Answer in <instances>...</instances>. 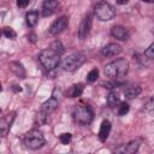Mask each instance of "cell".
<instances>
[{
    "label": "cell",
    "mask_w": 154,
    "mask_h": 154,
    "mask_svg": "<svg viewBox=\"0 0 154 154\" xmlns=\"http://www.w3.org/2000/svg\"><path fill=\"white\" fill-rule=\"evenodd\" d=\"M129 70V63L125 59H117L111 61L105 67V76H107L111 79H118L124 77L128 73Z\"/></svg>",
    "instance_id": "cell-1"
},
{
    "label": "cell",
    "mask_w": 154,
    "mask_h": 154,
    "mask_svg": "<svg viewBox=\"0 0 154 154\" xmlns=\"http://www.w3.org/2000/svg\"><path fill=\"white\" fill-rule=\"evenodd\" d=\"M38 60H40L41 65L47 71H52V70H54L59 65V63H60V55L57 54L51 48L49 49H43V51H41V53L38 55Z\"/></svg>",
    "instance_id": "cell-2"
},
{
    "label": "cell",
    "mask_w": 154,
    "mask_h": 154,
    "mask_svg": "<svg viewBox=\"0 0 154 154\" xmlns=\"http://www.w3.org/2000/svg\"><path fill=\"white\" fill-rule=\"evenodd\" d=\"M73 120L81 125H88L91 123L93 120V111L91 108L88 106V105H83V103H79L73 109Z\"/></svg>",
    "instance_id": "cell-3"
},
{
    "label": "cell",
    "mask_w": 154,
    "mask_h": 154,
    "mask_svg": "<svg viewBox=\"0 0 154 154\" xmlns=\"http://www.w3.org/2000/svg\"><path fill=\"white\" fill-rule=\"evenodd\" d=\"M58 105H59V101H58V99H55L54 96L49 97L47 101H45V102L42 103L41 109H40V112L37 113V117H36V122L38 123V125L46 123L48 116H49L52 112H54V111L57 109Z\"/></svg>",
    "instance_id": "cell-4"
},
{
    "label": "cell",
    "mask_w": 154,
    "mask_h": 154,
    "mask_svg": "<svg viewBox=\"0 0 154 154\" xmlns=\"http://www.w3.org/2000/svg\"><path fill=\"white\" fill-rule=\"evenodd\" d=\"M23 143L29 149H38L45 144V137H43L41 131L31 130L24 135Z\"/></svg>",
    "instance_id": "cell-5"
},
{
    "label": "cell",
    "mask_w": 154,
    "mask_h": 154,
    "mask_svg": "<svg viewBox=\"0 0 154 154\" xmlns=\"http://www.w3.org/2000/svg\"><path fill=\"white\" fill-rule=\"evenodd\" d=\"M85 60H87L85 55L83 53L78 52V53H73V54L69 55L67 58H65L61 63V66L65 71L72 72V71H76L79 66H82Z\"/></svg>",
    "instance_id": "cell-6"
},
{
    "label": "cell",
    "mask_w": 154,
    "mask_h": 154,
    "mask_svg": "<svg viewBox=\"0 0 154 154\" xmlns=\"http://www.w3.org/2000/svg\"><path fill=\"white\" fill-rule=\"evenodd\" d=\"M94 13L100 20L107 22V20H111L112 18H114L116 8L111 4L106 2V1H101V2L96 4V6L94 8Z\"/></svg>",
    "instance_id": "cell-7"
},
{
    "label": "cell",
    "mask_w": 154,
    "mask_h": 154,
    "mask_svg": "<svg viewBox=\"0 0 154 154\" xmlns=\"http://www.w3.org/2000/svg\"><path fill=\"white\" fill-rule=\"evenodd\" d=\"M67 24H69L67 17L63 16V17L58 18V19L54 20V22L52 23V25L49 26V34H52V35H59V34H61V32L67 28Z\"/></svg>",
    "instance_id": "cell-8"
},
{
    "label": "cell",
    "mask_w": 154,
    "mask_h": 154,
    "mask_svg": "<svg viewBox=\"0 0 154 154\" xmlns=\"http://www.w3.org/2000/svg\"><path fill=\"white\" fill-rule=\"evenodd\" d=\"M91 25H93V18H91L90 14H87V16L83 18V20L81 22L79 28H78V37H79L81 40L87 38V36H88L89 32H90Z\"/></svg>",
    "instance_id": "cell-9"
},
{
    "label": "cell",
    "mask_w": 154,
    "mask_h": 154,
    "mask_svg": "<svg viewBox=\"0 0 154 154\" xmlns=\"http://www.w3.org/2000/svg\"><path fill=\"white\" fill-rule=\"evenodd\" d=\"M141 144H142V140L141 138H136V140H132L129 143L122 146L120 148L116 149V152L117 153H124V154H132V153H136L138 150Z\"/></svg>",
    "instance_id": "cell-10"
},
{
    "label": "cell",
    "mask_w": 154,
    "mask_h": 154,
    "mask_svg": "<svg viewBox=\"0 0 154 154\" xmlns=\"http://www.w3.org/2000/svg\"><path fill=\"white\" fill-rule=\"evenodd\" d=\"M14 114H16L14 112H11V113H8V114H6L1 118V120H0V134H1L2 137L6 136V134L8 132L10 128H11L13 120H14V117H16Z\"/></svg>",
    "instance_id": "cell-11"
},
{
    "label": "cell",
    "mask_w": 154,
    "mask_h": 154,
    "mask_svg": "<svg viewBox=\"0 0 154 154\" xmlns=\"http://www.w3.org/2000/svg\"><path fill=\"white\" fill-rule=\"evenodd\" d=\"M122 52V47L118 43H108L101 49V54L105 57H116Z\"/></svg>",
    "instance_id": "cell-12"
},
{
    "label": "cell",
    "mask_w": 154,
    "mask_h": 154,
    "mask_svg": "<svg viewBox=\"0 0 154 154\" xmlns=\"http://www.w3.org/2000/svg\"><path fill=\"white\" fill-rule=\"evenodd\" d=\"M111 35L119 40V41H126L129 38V32L128 30L124 28V26H120V25H116L111 29Z\"/></svg>",
    "instance_id": "cell-13"
},
{
    "label": "cell",
    "mask_w": 154,
    "mask_h": 154,
    "mask_svg": "<svg viewBox=\"0 0 154 154\" xmlns=\"http://www.w3.org/2000/svg\"><path fill=\"white\" fill-rule=\"evenodd\" d=\"M58 7V0H45L42 4V16L47 17L55 12Z\"/></svg>",
    "instance_id": "cell-14"
},
{
    "label": "cell",
    "mask_w": 154,
    "mask_h": 154,
    "mask_svg": "<svg viewBox=\"0 0 154 154\" xmlns=\"http://www.w3.org/2000/svg\"><path fill=\"white\" fill-rule=\"evenodd\" d=\"M111 132V123L108 120H103L100 125V130H99V138L101 142H105Z\"/></svg>",
    "instance_id": "cell-15"
},
{
    "label": "cell",
    "mask_w": 154,
    "mask_h": 154,
    "mask_svg": "<svg viewBox=\"0 0 154 154\" xmlns=\"http://www.w3.org/2000/svg\"><path fill=\"white\" fill-rule=\"evenodd\" d=\"M142 89L140 85L137 84H131V85H126V88L124 89V94L128 99H134V97H137L140 94H141Z\"/></svg>",
    "instance_id": "cell-16"
},
{
    "label": "cell",
    "mask_w": 154,
    "mask_h": 154,
    "mask_svg": "<svg viewBox=\"0 0 154 154\" xmlns=\"http://www.w3.org/2000/svg\"><path fill=\"white\" fill-rule=\"evenodd\" d=\"M10 70L14 73V75H17L19 78H24L25 77V70H24V67H23V65L20 64V63H18V61H12V63H10Z\"/></svg>",
    "instance_id": "cell-17"
},
{
    "label": "cell",
    "mask_w": 154,
    "mask_h": 154,
    "mask_svg": "<svg viewBox=\"0 0 154 154\" xmlns=\"http://www.w3.org/2000/svg\"><path fill=\"white\" fill-rule=\"evenodd\" d=\"M25 22H26V24L30 28L35 26L37 24V22H38V12L37 11H30V12H28L25 14Z\"/></svg>",
    "instance_id": "cell-18"
},
{
    "label": "cell",
    "mask_w": 154,
    "mask_h": 154,
    "mask_svg": "<svg viewBox=\"0 0 154 154\" xmlns=\"http://www.w3.org/2000/svg\"><path fill=\"white\" fill-rule=\"evenodd\" d=\"M83 93V85L82 84H73L70 87V89L67 90V96L69 97H78L81 96Z\"/></svg>",
    "instance_id": "cell-19"
},
{
    "label": "cell",
    "mask_w": 154,
    "mask_h": 154,
    "mask_svg": "<svg viewBox=\"0 0 154 154\" xmlns=\"http://www.w3.org/2000/svg\"><path fill=\"white\" fill-rule=\"evenodd\" d=\"M120 97L119 95L116 93V91H111L107 96V103L109 107H116V106H119L120 105Z\"/></svg>",
    "instance_id": "cell-20"
},
{
    "label": "cell",
    "mask_w": 154,
    "mask_h": 154,
    "mask_svg": "<svg viewBox=\"0 0 154 154\" xmlns=\"http://www.w3.org/2000/svg\"><path fill=\"white\" fill-rule=\"evenodd\" d=\"M51 49L52 51H54L57 54H59V55H61L64 52H65V47L63 46V43L59 41V40H55L54 42H52V45H51Z\"/></svg>",
    "instance_id": "cell-21"
},
{
    "label": "cell",
    "mask_w": 154,
    "mask_h": 154,
    "mask_svg": "<svg viewBox=\"0 0 154 154\" xmlns=\"http://www.w3.org/2000/svg\"><path fill=\"white\" fill-rule=\"evenodd\" d=\"M97 77H99V70L97 69H91L89 71V73L87 75V82L93 83V82H95L97 79Z\"/></svg>",
    "instance_id": "cell-22"
},
{
    "label": "cell",
    "mask_w": 154,
    "mask_h": 154,
    "mask_svg": "<svg viewBox=\"0 0 154 154\" xmlns=\"http://www.w3.org/2000/svg\"><path fill=\"white\" fill-rule=\"evenodd\" d=\"M129 109H130L129 103H126V102H120V105L118 106V114H119V116H125V114L129 112Z\"/></svg>",
    "instance_id": "cell-23"
},
{
    "label": "cell",
    "mask_w": 154,
    "mask_h": 154,
    "mask_svg": "<svg viewBox=\"0 0 154 154\" xmlns=\"http://www.w3.org/2000/svg\"><path fill=\"white\" fill-rule=\"evenodd\" d=\"M4 35L7 37V38H11V40H14L16 38V36H17V34H16V31L12 29V28H10V26H6V28H4Z\"/></svg>",
    "instance_id": "cell-24"
},
{
    "label": "cell",
    "mask_w": 154,
    "mask_h": 154,
    "mask_svg": "<svg viewBox=\"0 0 154 154\" xmlns=\"http://www.w3.org/2000/svg\"><path fill=\"white\" fill-rule=\"evenodd\" d=\"M71 138H72V135H71L70 132H64V134H61V135L59 136V141H60L63 144H69L70 141H71Z\"/></svg>",
    "instance_id": "cell-25"
},
{
    "label": "cell",
    "mask_w": 154,
    "mask_h": 154,
    "mask_svg": "<svg viewBox=\"0 0 154 154\" xmlns=\"http://www.w3.org/2000/svg\"><path fill=\"white\" fill-rule=\"evenodd\" d=\"M102 85H103V88H107V89H114V88H117V87L122 85V83L117 82L116 79H112L111 82H106V83H103Z\"/></svg>",
    "instance_id": "cell-26"
},
{
    "label": "cell",
    "mask_w": 154,
    "mask_h": 154,
    "mask_svg": "<svg viewBox=\"0 0 154 154\" xmlns=\"http://www.w3.org/2000/svg\"><path fill=\"white\" fill-rule=\"evenodd\" d=\"M144 55L148 58V59H154V42L146 49L144 52Z\"/></svg>",
    "instance_id": "cell-27"
},
{
    "label": "cell",
    "mask_w": 154,
    "mask_h": 154,
    "mask_svg": "<svg viewBox=\"0 0 154 154\" xmlns=\"http://www.w3.org/2000/svg\"><path fill=\"white\" fill-rule=\"evenodd\" d=\"M146 109H148V111H154V96L150 97V99L147 101V103H146Z\"/></svg>",
    "instance_id": "cell-28"
},
{
    "label": "cell",
    "mask_w": 154,
    "mask_h": 154,
    "mask_svg": "<svg viewBox=\"0 0 154 154\" xmlns=\"http://www.w3.org/2000/svg\"><path fill=\"white\" fill-rule=\"evenodd\" d=\"M29 1L30 0H17V6L19 8H25L29 5Z\"/></svg>",
    "instance_id": "cell-29"
},
{
    "label": "cell",
    "mask_w": 154,
    "mask_h": 154,
    "mask_svg": "<svg viewBox=\"0 0 154 154\" xmlns=\"http://www.w3.org/2000/svg\"><path fill=\"white\" fill-rule=\"evenodd\" d=\"M128 2H129V0H117V4H119V5H125Z\"/></svg>",
    "instance_id": "cell-30"
},
{
    "label": "cell",
    "mask_w": 154,
    "mask_h": 154,
    "mask_svg": "<svg viewBox=\"0 0 154 154\" xmlns=\"http://www.w3.org/2000/svg\"><path fill=\"white\" fill-rule=\"evenodd\" d=\"M142 1H144V2H150V4L154 2V0H142Z\"/></svg>",
    "instance_id": "cell-31"
}]
</instances>
